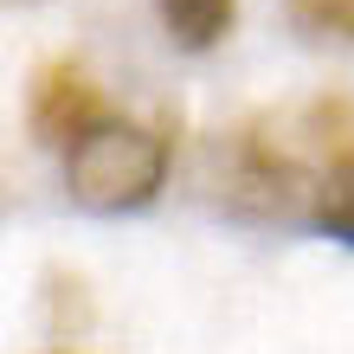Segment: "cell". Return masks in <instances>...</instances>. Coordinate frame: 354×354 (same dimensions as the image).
Segmentation results:
<instances>
[{
  "label": "cell",
  "mask_w": 354,
  "mask_h": 354,
  "mask_svg": "<svg viewBox=\"0 0 354 354\" xmlns=\"http://www.w3.org/2000/svg\"><path fill=\"white\" fill-rule=\"evenodd\" d=\"M168 155H174V142L161 129L129 122V116H110L103 129H91L65 155V187H71L77 206H91V213H136V206H149L161 194Z\"/></svg>",
  "instance_id": "cell-1"
},
{
  "label": "cell",
  "mask_w": 354,
  "mask_h": 354,
  "mask_svg": "<svg viewBox=\"0 0 354 354\" xmlns=\"http://www.w3.org/2000/svg\"><path fill=\"white\" fill-rule=\"evenodd\" d=\"M116 110L110 97L97 91V77L84 65H71V58H58L32 77V103H26V122H32V142H46V149H77L91 129H103Z\"/></svg>",
  "instance_id": "cell-2"
},
{
  "label": "cell",
  "mask_w": 354,
  "mask_h": 354,
  "mask_svg": "<svg viewBox=\"0 0 354 354\" xmlns=\"http://www.w3.org/2000/svg\"><path fill=\"white\" fill-rule=\"evenodd\" d=\"M161 26L180 52H213L225 32L239 26V0H155Z\"/></svg>",
  "instance_id": "cell-3"
},
{
  "label": "cell",
  "mask_w": 354,
  "mask_h": 354,
  "mask_svg": "<svg viewBox=\"0 0 354 354\" xmlns=\"http://www.w3.org/2000/svg\"><path fill=\"white\" fill-rule=\"evenodd\" d=\"M309 219H316L328 239L354 245V161H348V168H328L316 180V194H309Z\"/></svg>",
  "instance_id": "cell-4"
},
{
  "label": "cell",
  "mask_w": 354,
  "mask_h": 354,
  "mask_svg": "<svg viewBox=\"0 0 354 354\" xmlns=\"http://www.w3.org/2000/svg\"><path fill=\"white\" fill-rule=\"evenodd\" d=\"M283 13L309 39H348L354 46V0H283Z\"/></svg>",
  "instance_id": "cell-5"
}]
</instances>
